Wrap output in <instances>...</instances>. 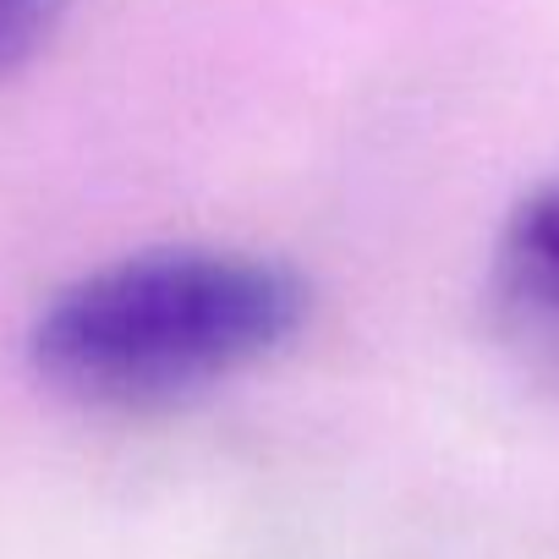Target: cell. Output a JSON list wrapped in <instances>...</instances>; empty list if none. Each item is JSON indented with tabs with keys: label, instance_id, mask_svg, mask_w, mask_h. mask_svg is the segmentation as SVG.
I'll use <instances>...</instances> for the list:
<instances>
[{
	"label": "cell",
	"instance_id": "2",
	"mask_svg": "<svg viewBox=\"0 0 559 559\" xmlns=\"http://www.w3.org/2000/svg\"><path fill=\"white\" fill-rule=\"evenodd\" d=\"M483 302L504 352L559 390V170L526 187L499 219Z\"/></svg>",
	"mask_w": 559,
	"mask_h": 559
},
{
	"label": "cell",
	"instance_id": "1",
	"mask_svg": "<svg viewBox=\"0 0 559 559\" xmlns=\"http://www.w3.org/2000/svg\"><path fill=\"white\" fill-rule=\"evenodd\" d=\"M308 313L313 286L286 258L170 241L56 286L34 313L28 362L78 406L165 412L286 352Z\"/></svg>",
	"mask_w": 559,
	"mask_h": 559
},
{
	"label": "cell",
	"instance_id": "3",
	"mask_svg": "<svg viewBox=\"0 0 559 559\" xmlns=\"http://www.w3.org/2000/svg\"><path fill=\"white\" fill-rule=\"evenodd\" d=\"M67 0H0V78L23 72L61 28Z\"/></svg>",
	"mask_w": 559,
	"mask_h": 559
}]
</instances>
